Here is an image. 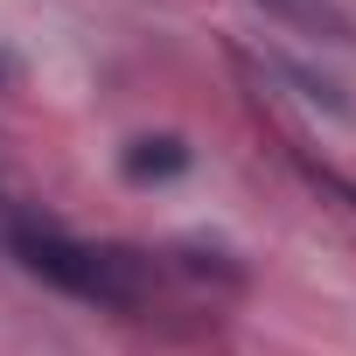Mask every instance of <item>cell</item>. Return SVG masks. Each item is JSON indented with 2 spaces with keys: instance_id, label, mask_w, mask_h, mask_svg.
<instances>
[{
  "instance_id": "cell-1",
  "label": "cell",
  "mask_w": 356,
  "mask_h": 356,
  "mask_svg": "<svg viewBox=\"0 0 356 356\" xmlns=\"http://www.w3.org/2000/svg\"><path fill=\"white\" fill-rule=\"evenodd\" d=\"M15 252L35 280L77 293V300H98V307H140V273L126 252H98V245H77L63 231H35V224H15Z\"/></svg>"
},
{
  "instance_id": "cell-2",
  "label": "cell",
  "mask_w": 356,
  "mask_h": 356,
  "mask_svg": "<svg viewBox=\"0 0 356 356\" xmlns=\"http://www.w3.org/2000/svg\"><path fill=\"white\" fill-rule=\"evenodd\" d=\"M119 168H126V182H168V175L189 168V147L175 140V133H147V140H133L119 154Z\"/></svg>"
},
{
  "instance_id": "cell-3",
  "label": "cell",
  "mask_w": 356,
  "mask_h": 356,
  "mask_svg": "<svg viewBox=\"0 0 356 356\" xmlns=\"http://www.w3.org/2000/svg\"><path fill=\"white\" fill-rule=\"evenodd\" d=\"M266 8L286 15V22H300V29H314V35H328V42H349V15L328 8V0H266Z\"/></svg>"
}]
</instances>
